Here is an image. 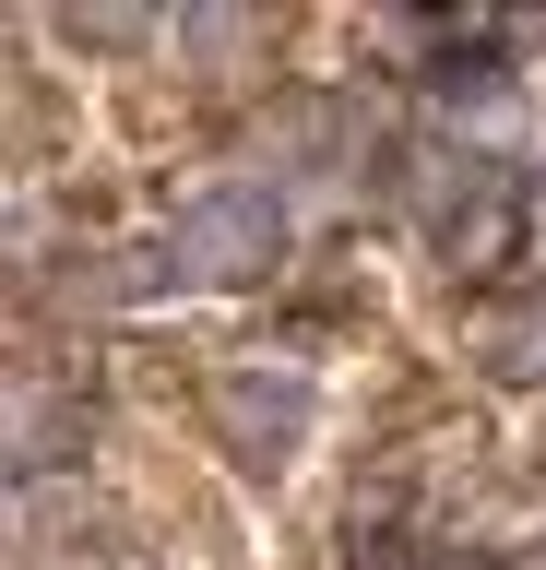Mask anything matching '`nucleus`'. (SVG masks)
I'll use <instances>...</instances> for the list:
<instances>
[{
    "label": "nucleus",
    "instance_id": "f257e3e1",
    "mask_svg": "<svg viewBox=\"0 0 546 570\" xmlns=\"http://www.w3.org/2000/svg\"><path fill=\"white\" fill-rule=\"evenodd\" d=\"M274 262H286V203L250 190V178L179 203V226H167V274L179 285H250V274H274Z\"/></svg>",
    "mask_w": 546,
    "mask_h": 570
},
{
    "label": "nucleus",
    "instance_id": "7ed1b4c3",
    "mask_svg": "<svg viewBox=\"0 0 546 570\" xmlns=\"http://www.w3.org/2000/svg\"><path fill=\"white\" fill-rule=\"evenodd\" d=\"M475 368L510 392H535L546 381V285H523V297H499V309L475 321Z\"/></svg>",
    "mask_w": 546,
    "mask_h": 570
},
{
    "label": "nucleus",
    "instance_id": "20e7f679",
    "mask_svg": "<svg viewBox=\"0 0 546 570\" xmlns=\"http://www.w3.org/2000/svg\"><path fill=\"white\" fill-rule=\"evenodd\" d=\"M510 238H523V203H510L499 178H487V190H475V203L451 214V226H439V249H451L464 274H487V262H510Z\"/></svg>",
    "mask_w": 546,
    "mask_h": 570
},
{
    "label": "nucleus",
    "instance_id": "f03ea898",
    "mask_svg": "<svg viewBox=\"0 0 546 570\" xmlns=\"http://www.w3.org/2000/svg\"><path fill=\"white\" fill-rule=\"evenodd\" d=\"M215 428H226V452L250 463V475H274V463L297 452V428H309V392L261 381V368H226L215 381Z\"/></svg>",
    "mask_w": 546,
    "mask_h": 570
},
{
    "label": "nucleus",
    "instance_id": "39448f33",
    "mask_svg": "<svg viewBox=\"0 0 546 570\" xmlns=\"http://www.w3.org/2000/svg\"><path fill=\"white\" fill-rule=\"evenodd\" d=\"M60 36H72V48H131V36H155L143 12H60Z\"/></svg>",
    "mask_w": 546,
    "mask_h": 570
}]
</instances>
